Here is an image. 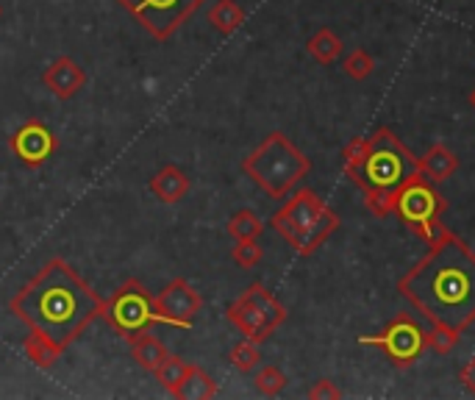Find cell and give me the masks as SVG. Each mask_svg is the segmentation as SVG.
<instances>
[{"instance_id": "cell-1", "label": "cell", "mask_w": 475, "mask_h": 400, "mask_svg": "<svg viewBox=\"0 0 475 400\" xmlns=\"http://www.w3.org/2000/svg\"><path fill=\"white\" fill-rule=\"evenodd\" d=\"M398 292L431 326L464 334L475 326V250L442 229L425 256L401 276Z\"/></svg>"}, {"instance_id": "cell-2", "label": "cell", "mask_w": 475, "mask_h": 400, "mask_svg": "<svg viewBox=\"0 0 475 400\" xmlns=\"http://www.w3.org/2000/svg\"><path fill=\"white\" fill-rule=\"evenodd\" d=\"M17 320L67 350L103 311V298L64 259H51L9 300Z\"/></svg>"}, {"instance_id": "cell-3", "label": "cell", "mask_w": 475, "mask_h": 400, "mask_svg": "<svg viewBox=\"0 0 475 400\" xmlns=\"http://www.w3.org/2000/svg\"><path fill=\"white\" fill-rule=\"evenodd\" d=\"M309 170L312 159L281 131L267 133L262 145L242 159V172L273 200L286 198L309 175Z\"/></svg>"}, {"instance_id": "cell-4", "label": "cell", "mask_w": 475, "mask_h": 400, "mask_svg": "<svg viewBox=\"0 0 475 400\" xmlns=\"http://www.w3.org/2000/svg\"><path fill=\"white\" fill-rule=\"evenodd\" d=\"M270 229L281 234L297 256H312L339 229V217L320 200L315 190H297L270 217Z\"/></svg>"}, {"instance_id": "cell-5", "label": "cell", "mask_w": 475, "mask_h": 400, "mask_svg": "<svg viewBox=\"0 0 475 400\" xmlns=\"http://www.w3.org/2000/svg\"><path fill=\"white\" fill-rule=\"evenodd\" d=\"M420 159L401 142L393 128H375L367 137V153L362 170L356 175V187L364 190H386L398 192L412 178H420Z\"/></svg>"}, {"instance_id": "cell-6", "label": "cell", "mask_w": 475, "mask_h": 400, "mask_svg": "<svg viewBox=\"0 0 475 400\" xmlns=\"http://www.w3.org/2000/svg\"><path fill=\"white\" fill-rule=\"evenodd\" d=\"M226 320L245 339H253V342L262 345V342H267L273 337V331L278 326H284L286 306L262 281H253L234 303H228Z\"/></svg>"}, {"instance_id": "cell-7", "label": "cell", "mask_w": 475, "mask_h": 400, "mask_svg": "<svg viewBox=\"0 0 475 400\" xmlns=\"http://www.w3.org/2000/svg\"><path fill=\"white\" fill-rule=\"evenodd\" d=\"M445 209H448L445 198L437 195V190L431 187V181H425L422 175L403 184L395 198V211L403 220V226H409L425 242H431L445 229L440 222Z\"/></svg>"}, {"instance_id": "cell-8", "label": "cell", "mask_w": 475, "mask_h": 400, "mask_svg": "<svg viewBox=\"0 0 475 400\" xmlns=\"http://www.w3.org/2000/svg\"><path fill=\"white\" fill-rule=\"evenodd\" d=\"M101 317L106 320V326L111 331H117L120 337H134L140 331H148L156 323L153 315V295L145 289L142 281L128 278L117 292H111V298L103 300V311Z\"/></svg>"}, {"instance_id": "cell-9", "label": "cell", "mask_w": 475, "mask_h": 400, "mask_svg": "<svg viewBox=\"0 0 475 400\" xmlns=\"http://www.w3.org/2000/svg\"><path fill=\"white\" fill-rule=\"evenodd\" d=\"M153 39H170L206 0H117Z\"/></svg>"}, {"instance_id": "cell-10", "label": "cell", "mask_w": 475, "mask_h": 400, "mask_svg": "<svg viewBox=\"0 0 475 400\" xmlns=\"http://www.w3.org/2000/svg\"><path fill=\"white\" fill-rule=\"evenodd\" d=\"M359 345L378 347L386 356V359H390V365H395V367L414 365L420 356L428 350L425 347V331L420 328V323L412 315L393 317L381 334L359 337Z\"/></svg>"}, {"instance_id": "cell-11", "label": "cell", "mask_w": 475, "mask_h": 400, "mask_svg": "<svg viewBox=\"0 0 475 400\" xmlns=\"http://www.w3.org/2000/svg\"><path fill=\"white\" fill-rule=\"evenodd\" d=\"M200 308H203V298L187 278H172L159 295H153L156 323L192 328L195 317L200 315Z\"/></svg>"}, {"instance_id": "cell-12", "label": "cell", "mask_w": 475, "mask_h": 400, "mask_svg": "<svg viewBox=\"0 0 475 400\" xmlns=\"http://www.w3.org/2000/svg\"><path fill=\"white\" fill-rule=\"evenodd\" d=\"M9 148H12V153H15V159L20 164H25V167H42V164H45L56 153L59 140H56V133L45 122L28 120V122H23L12 133Z\"/></svg>"}, {"instance_id": "cell-13", "label": "cell", "mask_w": 475, "mask_h": 400, "mask_svg": "<svg viewBox=\"0 0 475 400\" xmlns=\"http://www.w3.org/2000/svg\"><path fill=\"white\" fill-rule=\"evenodd\" d=\"M42 83H45L51 93L62 101L75 98L83 83H86V73L78 62H73L70 56H59L45 73H42Z\"/></svg>"}, {"instance_id": "cell-14", "label": "cell", "mask_w": 475, "mask_h": 400, "mask_svg": "<svg viewBox=\"0 0 475 400\" xmlns=\"http://www.w3.org/2000/svg\"><path fill=\"white\" fill-rule=\"evenodd\" d=\"M150 192H153L161 203H167V206L179 203V200H184L187 192H189V175H187L181 167H176V164H164V167L150 178Z\"/></svg>"}, {"instance_id": "cell-15", "label": "cell", "mask_w": 475, "mask_h": 400, "mask_svg": "<svg viewBox=\"0 0 475 400\" xmlns=\"http://www.w3.org/2000/svg\"><path fill=\"white\" fill-rule=\"evenodd\" d=\"M459 170V159L453 151H448L445 145H431L428 153L420 159V172L425 181H448V178Z\"/></svg>"}, {"instance_id": "cell-16", "label": "cell", "mask_w": 475, "mask_h": 400, "mask_svg": "<svg viewBox=\"0 0 475 400\" xmlns=\"http://www.w3.org/2000/svg\"><path fill=\"white\" fill-rule=\"evenodd\" d=\"M128 342H131V356L137 359V365L145 367V370H150V373L159 370V365L167 359V353H170V350L164 347V342L156 339V337L148 334V331H140V334H134V337H128Z\"/></svg>"}, {"instance_id": "cell-17", "label": "cell", "mask_w": 475, "mask_h": 400, "mask_svg": "<svg viewBox=\"0 0 475 400\" xmlns=\"http://www.w3.org/2000/svg\"><path fill=\"white\" fill-rule=\"evenodd\" d=\"M23 350H25V356L31 359V365L39 367V370H51V367L62 359V353H64L62 345H56L53 339L42 337V334H36V331H31V337H25Z\"/></svg>"}, {"instance_id": "cell-18", "label": "cell", "mask_w": 475, "mask_h": 400, "mask_svg": "<svg viewBox=\"0 0 475 400\" xmlns=\"http://www.w3.org/2000/svg\"><path fill=\"white\" fill-rule=\"evenodd\" d=\"M218 395V384L214 378L200 370L198 365H187V373H184V381L176 392V397H184V400H208Z\"/></svg>"}, {"instance_id": "cell-19", "label": "cell", "mask_w": 475, "mask_h": 400, "mask_svg": "<svg viewBox=\"0 0 475 400\" xmlns=\"http://www.w3.org/2000/svg\"><path fill=\"white\" fill-rule=\"evenodd\" d=\"M342 39L331 31V28H320V31H315L312 36H309V42H306V51H309V56L317 62V64H323V67H328V64H334L339 56H342Z\"/></svg>"}, {"instance_id": "cell-20", "label": "cell", "mask_w": 475, "mask_h": 400, "mask_svg": "<svg viewBox=\"0 0 475 400\" xmlns=\"http://www.w3.org/2000/svg\"><path fill=\"white\" fill-rule=\"evenodd\" d=\"M208 23L223 36H228L245 23V9L237 4V0H218V4L208 9Z\"/></svg>"}, {"instance_id": "cell-21", "label": "cell", "mask_w": 475, "mask_h": 400, "mask_svg": "<svg viewBox=\"0 0 475 400\" xmlns=\"http://www.w3.org/2000/svg\"><path fill=\"white\" fill-rule=\"evenodd\" d=\"M228 234L234 239H258L265 234V222L258 220V214L253 209H239L228 220Z\"/></svg>"}, {"instance_id": "cell-22", "label": "cell", "mask_w": 475, "mask_h": 400, "mask_svg": "<svg viewBox=\"0 0 475 400\" xmlns=\"http://www.w3.org/2000/svg\"><path fill=\"white\" fill-rule=\"evenodd\" d=\"M184 373H187V362L184 359H179V356H172V353H167V359L159 365V370H156V378H159V384L176 397V392H179V386H181V381H184Z\"/></svg>"}, {"instance_id": "cell-23", "label": "cell", "mask_w": 475, "mask_h": 400, "mask_svg": "<svg viewBox=\"0 0 475 400\" xmlns=\"http://www.w3.org/2000/svg\"><path fill=\"white\" fill-rule=\"evenodd\" d=\"M231 365L239 370V373H253L258 367V362H262V350H258V342L253 339H242L231 347Z\"/></svg>"}, {"instance_id": "cell-24", "label": "cell", "mask_w": 475, "mask_h": 400, "mask_svg": "<svg viewBox=\"0 0 475 400\" xmlns=\"http://www.w3.org/2000/svg\"><path fill=\"white\" fill-rule=\"evenodd\" d=\"M461 339V331L456 328H448V326H431V331L425 334V347L434 350L440 356H448Z\"/></svg>"}, {"instance_id": "cell-25", "label": "cell", "mask_w": 475, "mask_h": 400, "mask_svg": "<svg viewBox=\"0 0 475 400\" xmlns=\"http://www.w3.org/2000/svg\"><path fill=\"white\" fill-rule=\"evenodd\" d=\"M253 384H256V389L262 392V395L276 397V395H281V392H284V386H286V376H284V370H278V367L267 365V367H262V370L256 373Z\"/></svg>"}, {"instance_id": "cell-26", "label": "cell", "mask_w": 475, "mask_h": 400, "mask_svg": "<svg viewBox=\"0 0 475 400\" xmlns=\"http://www.w3.org/2000/svg\"><path fill=\"white\" fill-rule=\"evenodd\" d=\"M364 153H367V140L364 137H356L342 148V167H344V172H348L351 181H356L362 161H364Z\"/></svg>"}, {"instance_id": "cell-27", "label": "cell", "mask_w": 475, "mask_h": 400, "mask_svg": "<svg viewBox=\"0 0 475 400\" xmlns=\"http://www.w3.org/2000/svg\"><path fill=\"white\" fill-rule=\"evenodd\" d=\"M373 70H375V62L364 48H356L344 56V73H348L354 81H367L373 75Z\"/></svg>"}, {"instance_id": "cell-28", "label": "cell", "mask_w": 475, "mask_h": 400, "mask_svg": "<svg viewBox=\"0 0 475 400\" xmlns=\"http://www.w3.org/2000/svg\"><path fill=\"white\" fill-rule=\"evenodd\" d=\"M231 259L237 267H242V270H250V267H256L258 261H262V248H258L256 239H237L234 250H231Z\"/></svg>"}, {"instance_id": "cell-29", "label": "cell", "mask_w": 475, "mask_h": 400, "mask_svg": "<svg viewBox=\"0 0 475 400\" xmlns=\"http://www.w3.org/2000/svg\"><path fill=\"white\" fill-rule=\"evenodd\" d=\"M395 198L398 192H386V190H364V206L375 217H386L395 211Z\"/></svg>"}, {"instance_id": "cell-30", "label": "cell", "mask_w": 475, "mask_h": 400, "mask_svg": "<svg viewBox=\"0 0 475 400\" xmlns=\"http://www.w3.org/2000/svg\"><path fill=\"white\" fill-rule=\"evenodd\" d=\"M312 400H339L342 397V392H339V386L334 384V381H328V378H323V381H317L309 392H306Z\"/></svg>"}, {"instance_id": "cell-31", "label": "cell", "mask_w": 475, "mask_h": 400, "mask_svg": "<svg viewBox=\"0 0 475 400\" xmlns=\"http://www.w3.org/2000/svg\"><path fill=\"white\" fill-rule=\"evenodd\" d=\"M459 381H461V386H464L470 395H475V356L459 370Z\"/></svg>"}, {"instance_id": "cell-32", "label": "cell", "mask_w": 475, "mask_h": 400, "mask_svg": "<svg viewBox=\"0 0 475 400\" xmlns=\"http://www.w3.org/2000/svg\"><path fill=\"white\" fill-rule=\"evenodd\" d=\"M470 106L475 109V89H472V93H470Z\"/></svg>"}, {"instance_id": "cell-33", "label": "cell", "mask_w": 475, "mask_h": 400, "mask_svg": "<svg viewBox=\"0 0 475 400\" xmlns=\"http://www.w3.org/2000/svg\"><path fill=\"white\" fill-rule=\"evenodd\" d=\"M0 15H4V12H0Z\"/></svg>"}]
</instances>
